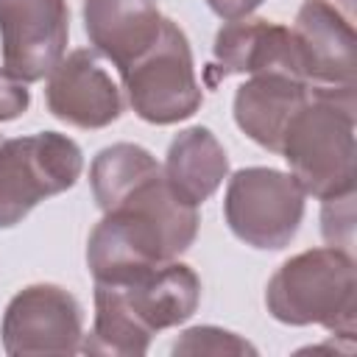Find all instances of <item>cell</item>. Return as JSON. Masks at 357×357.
Returning a JSON list of instances; mask_svg holds the SVG:
<instances>
[{"label": "cell", "instance_id": "1", "mask_svg": "<svg viewBox=\"0 0 357 357\" xmlns=\"http://www.w3.org/2000/svg\"><path fill=\"white\" fill-rule=\"evenodd\" d=\"M198 223V206L184 204L159 170L103 212L86 240V268L95 282H126L184 254Z\"/></svg>", "mask_w": 357, "mask_h": 357}, {"label": "cell", "instance_id": "2", "mask_svg": "<svg viewBox=\"0 0 357 357\" xmlns=\"http://www.w3.org/2000/svg\"><path fill=\"white\" fill-rule=\"evenodd\" d=\"M279 153L304 195L329 201L354 192V86H312Z\"/></svg>", "mask_w": 357, "mask_h": 357}, {"label": "cell", "instance_id": "3", "mask_svg": "<svg viewBox=\"0 0 357 357\" xmlns=\"http://www.w3.org/2000/svg\"><path fill=\"white\" fill-rule=\"evenodd\" d=\"M268 312L287 326L318 324L340 337L357 326V268L343 248L324 245L290 257L265 287Z\"/></svg>", "mask_w": 357, "mask_h": 357}, {"label": "cell", "instance_id": "4", "mask_svg": "<svg viewBox=\"0 0 357 357\" xmlns=\"http://www.w3.org/2000/svg\"><path fill=\"white\" fill-rule=\"evenodd\" d=\"M84 170V153L75 139L59 131L0 139V229L22 218L59 192H67Z\"/></svg>", "mask_w": 357, "mask_h": 357}, {"label": "cell", "instance_id": "5", "mask_svg": "<svg viewBox=\"0 0 357 357\" xmlns=\"http://www.w3.org/2000/svg\"><path fill=\"white\" fill-rule=\"evenodd\" d=\"M128 103L139 120L151 126H173L192 117L204 92L195 78L187 33L173 20H162L156 42L126 70H120Z\"/></svg>", "mask_w": 357, "mask_h": 357}, {"label": "cell", "instance_id": "6", "mask_svg": "<svg viewBox=\"0 0 357 357\" xmlns=\"http://www.w3.org/2000/svg\"><path fill=\"white\" fill-rule=\"evenodd\" d=\"M304 190L276 167H243L231 173L223 195L229 231L259 251H282L304 218Z\"/></svg>", "mask_w": 357, "mask_h": 357}, {"label": "cell", "instance_id": "7", "mask_svg": "<svg viewBox=\"0 0 357 357\" xmlns=\"http://www.w3.org/2000/svg\"><path fill=\"white\" fill-rule=\"evenodd\" d=\"M8 357L75 354L84 340V310L78 298L50 282H36L11 296L0 324Z\"/></svg>", "mask_w": 357, "mask_h": 357}, {"label": "cell", "instance_id": "8", "mask_svg": "<svg viewBox=\"0 0 357 357\" xmlns=\"http://www.w3.org/2000/svg\"><path fill=\"white\" fill-rule=\"evenodd\" d=\"M70 39L67 0H0L3 67L25 84L42 81L64 59Z\"/></svg>", "mask_w": 357, "mask_h": 357}, {"label": "cell", "instance_id": "9", "mask_svg": "<svg viewBox=\"0 0 357 357\" xmlns=\"http://www.w3.org/2000/svg\"><path fill=\"white\" fill-rule=\"evenodd\" d=\"M47 112L75 128H106L123 114V95L100 53L92 47H78L67 53L45 86Z\"/></svg>", "mask_w": 357, "mask_h": 357}, {"label": "cell", "instance_id": "10", "mask_svg": "<svg viewBox=\"0 0 357 357\" xmlns=\"http://www.w3.org/2000/svg\"><path fill=\"white\" fill-rule=\"evenodd\" d=\"M290 33L310 86H354L357 39L337 6L329 0H304Z\"/></svg>", "mask_w": 357, "mask_h": 357}, {"label": "cell", "instance_id": "11", "mask_svg": "<svg viewBox=\"0 0 357 357\" xmlns=\"http://www.w3.org/2000/svg\"><path fill=\"white\" fill-rule=\"evenodd\" d=\"M109 284L134 324L151 337L162 329L184 324L201 301V279L184 262H165L151 271H142L126 282H100Z\"/></svg>", "mask_w": 357, "mask_h": 357}, {"label": "cell", "instance_id": "12", "mask_svg": "<svg viewBox=\"0 0 357 357\" xmlns=\"http://www.w3.org/2000/svg\"><path fill=\"white\" fill-rule=\"evenodd\" d=\"M215 75H209V86H215L226 75H259V73H284L301 78V61L296 50V39L287 25L271 20H234L226 22L215 33L212 45Z\"/></svg>", "mask_w": 357, "mask_h": 357}, {"label": "cell", "instance_id": "13", "mask_svg": "<svg viewBox=\"0 0 357 357\" xmlns=\"http://www.w3.org/2000/svg\"><path fill=\"white\" fill-rule=\"evenodd\" d=\"M162 20L156 0H84V31L89 45L106 56L117 73L156 42Z\"/></svg>", "mask_w": 357, "mask_h": 357}, {"label": "cell", "instance_id": "14", "mask_svg": "<svg viewBox=\"0 0 357 357\" xmlns=\"http://www.w3.org/2000/svg\"><path fill=\"white\" fill-rule=\"evenodd\" d=\"M312 86L284 73L251 75L234 92V123L259 148L279 153L293 114L310 100Z\"/></svg>", "mask_w": 357, "mask_h": 357}, {"label": "cell", "instance_id": "15", "mask_svg": "<svg viewBox=\"0 0 357 357\" xmlns=\"http://www.w3.org/2000/svg\"><path fill=\"white\" fill-rule=\"evenodd\" d=\"M162 170L167 187L184 204L201 206L229 178V156L206 126H190L170 139Z\"/></svg>", "mask_w": 357, "mask_h": 357}, {"label": "cell", "instance_id": "16", "mask_svg": "<svg viewBox=\"0 0 357 357\" xmlns=\"http://www.w3.org/2000/svg\"><path fill=\"white\" fill-rule=\"evenodd\" d=\"M159 170L162 165L156 162V156L148 148L134 142H114L98 151V156L89 165V184H92L95 204L100 206V212L112 209L139 181H145Z\"/></svg>", "mask_w": 357, "mask_h": 357}, {"label": "cell", "instance_id": "17", "mask_svg": "<svg viewBox=\"0 0 357 357\" xmlns=\"http://www.w3.org/2000/svg\"><path fill=\"white\" fill-rule=\"evenodd\" d=\"M173 354H212V357H223V354H257V346H251L245 337L220 329V326H192L187 332H181L170 349Z\"/></svg>", "mask_w": 357, "mask_h": 357}, {"label": "cell", "instance_id": "18", "mask_svg": "<svg viewBox=\"0 0 357 357\" xmlns=\"http://www.w3.org/2000/svg\"><path fill=\"white\" fill-rule=\"evenodd\" d=\"M354 192H346L340 198H329L324 201V212H321V231L326 245L351 248V237H354Z\"/></svg>", "mask_w": 357, "mask_h": 357}, {"label": "cell", "instance_id": "19", "mask_svg": "<svg viewBox=\"0 0 357 357\" xmlns=\"http://www.w3.org/2000/svg\"><path fill=\"white\" fill-rule=\"evenodd\" d=\"M28 106H31L28 84L14 73H8L6 67H0V123L17 120L20 114L28 112Z\"/></svg>", "mask_w": 357, "mask_h": 357}, {"label": "cell", "instance_id": "20", "mask_svg": "<svg viewBox=\"0 0 357 357\" xmlns=\"http://www.w3.org/2000/svg\"><path fill=\"white\" fill-rule=\"evenodd\" d=\"M265 0H206V6L226 22H234V20H243V17H251Z\"/></svg>", "mask_w": 357, "mask_h": 357}]
</instances>
